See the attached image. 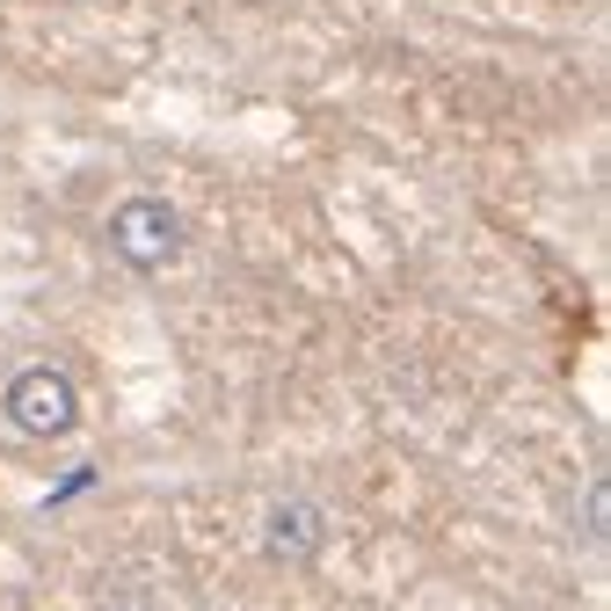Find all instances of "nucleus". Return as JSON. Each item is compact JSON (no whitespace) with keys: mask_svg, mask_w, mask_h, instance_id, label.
I'll use <instances>...</instances> for the list:
<instances>
[{"mask_svg":"<svg viewBox=\"0 0 611 611\" xmlns=\"http://www.w3.org/2000/svg\"><path fill=\"white\" fill-rule=\"evenodd\" d=\"M102 241H110V255H117L131 277H168L175 263H182V241H190V226H182V212H175L168 196H124L117 212H110V226H102Z\"/></svg>","mask_w":611,"mask_h":611,"instance_id":"f257e3e1","label":"nucleus"},{"mask_svg":"<svg viewBox=\"0 0 611 611\" xmlns=\"http://www.w3.org/2000/svg\"><path fill=\"white\" fill-rule=\"evenodd\" d=\"M0 416L15 422L23 437H37V444L74 437V430H80V386H74V371L23 365L15 379H8V393H0Z\"/></svg>","mask_w":611,"mask_h":611,"instance_id":"f03ea898","label":"nucleus"},{"mask_svg":"<svg viewBox=\"0 0 611 611\" xmlns=\"http://www.w3.org/2000/svg\"><path fill=\"white\" fill-rule=\"evenodd\" d=\"M328 538H335V524H328V510L314 495H277L263 510V553L277 568H314L328 553Z\"/></svg>","mask_w":611,"mask_h":611,"instance_id":"7ed1b4c3","label":"nucleus"}]
</instances>
